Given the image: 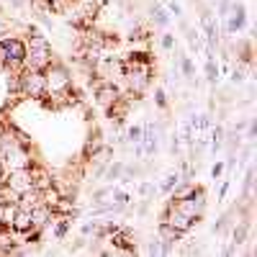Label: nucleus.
<instances>
[{
    "label": "nucleus",
    "instance_id": "obj_35",
    "mask_svg": "<svg viewBox=\"0 0 257 257\" xmlns=\"http://www.w3.org/2000/svg\"><path fill=\"white\" fill-rule=\"evenodd\" d=\"M226 190H229V183L224 180V185H221V190H219V198H224V196H226Z\"/></svg>",
    "mask_w": 257,
    "mask_h": 257
},
{
    "label": "nucleus",
    "instance_id": "obj_28",
    "mask_svg": "<svg viewBox=\"0 0 257 257\" xmlns=\"http://www.w3.org/2000/svg\"><path fill=\"white\" fill-rule=\"evenodd\" d=\"M144 252H147V254H160V237L149 242V244L144 247Z\"/></svg>",
    "mask_w": 257,
    "mask_h": 257
},
{
    "label": "nucleus",
    "instance_id": "obj_31",
    "mask_svg": "<svg viewBox=\"0 0 257 257\" xmlns=\"http://www.w3.org/2000/svg\"><path fill=\"white\" fill-rule=\"evenodd\" d=\"M229 8H231L229 0H219V16H226V13H229Z\"/></svg>",
    "mask_w": 257,
    "mask_h": 257
},
{
    "label": "nucleus",
    "instance_id": "obj_22",
    "mask_svg": "<svg viewBox=\"0 0 257 257\" xmlns=\"http://www.w3.org/2000/svg\"><path fill=\"white\" fill-rule=\"evenodd\" d=\"M180 70H183V75H185L188 80H193V77H196V67H193L190 57H180Z\"/></svg>",
    "mask_w": 257,
    "mask_h": 257
},
{
    "label": "nucleus",
    "instance_id": "obj_18",
    "mask_svg": "<svg viewBox=\"0 0 257 257\" xmlns=\"http://www.w3.org/2000/svg\"><path fill=\"white\" fill-rule=\"evenodd\" d=\"M180 180H183V178H180L178 170H175V173H167V175H165V180H162V185H160V190H162V193H170V190H173Z\"/></svg>",
    "mask_w": 257,
    "mask_h": 257
},
{
    "label": "nucleus",
    "instance_id": "obj_5",
    "mask_svg": "<svg viewBox=\"0 0 257 257\" xmlns=\"http://www.w3.org/2000/svg\"><path fill=\"white\" fill-rule=\"evenodd\" d=\"M178 206V211H183L188 219L193 221H201L203 213H206V190L203 188H196V193H193L190 198H183V201H173Z\"/></svg>",
    "mask_w": 257,
    "mask_h": 257
},
{
    "label": "nucleus",
    "instance_id": "obj_14",
    "mask_svg": "<svg viewBox=\"0 0 257 257\" xmlns=\"http://www.w3.org/2000/svg\"><path fill=\"white\" fill-rule=\"evenodd\" d=\"M100 147H103V139H100V132H93V134L88 137V142H85V149H82V155H85V157H88V160H90V157H93V155L98 152V149H100Z\"/></svg>",
    "mask_w": 257,
    "mask_h": 257
},
{
    "label": "nucleus",
    "instance_id": "obj_6",
    "mask_svg": "<svg viewBox=\"0 0 257 257\" xmlns=\"http://www.w3.org/2000/svg\"><path fill=\"white\" fill-rule=\"evenodd\" d=\"M3 183L13 190V193H24L29 188H34V178H31V167H21V170H8Z\"/></svg>",
    "mask_w": 257,
    "mask_h": 257
},
{
    "label": "nucleus",
    "instance_id": "obj_9",
    "mask_svg": "<svg viewBox=\"0 0 257 257\" xmlns=\"http://www.w3.org/2000/svg\"><path fill=\"white\" fill-rule=\"evenodd\" d=\"M49 224H54V211L47 203H39L36 208H31V231L41 234Z\"/></svg>",
    "mask_w": 257,
    "mask_h": 257
},
{
    "label": "nucleus",
    "instance_id": "obj_13",
    "mask_svg": "<svg viewBox=\"0 0 257 257\" xmlns=\"http://www.w3.org/2000/svg\"><path fill=\"white\" fill-rule=\"evenodd\" d=\"M157 237L162 239V242H173V244H178L185 234H180L178 229H173L167 221H160V226H157Z\"/></svg>",
    "mask_w": 257,
    "mask_h": 257
},
{
    "label": "nucleus",
    "instance_id": "obj_27",
    "mask_svg": "<svg viewBox=\"0 0 257 257\" xmlns=\"http://www.w3.org/2000/svg\"><path fill=\"white\" fill-rule=\"evenodd\" d=\"M160 44H162V49H167V52H170V49L175 47V36H173V34H162Z\"/></svg>",
    "mask_w": 257,
    "mask_h": 257
},
{
    "label": "nucleus",
    "instance_id": "obj_4",
    "mask_svg": "<svg viewBox=\"0 0 257 257\" xmlns=\"http://www.w3.org/2000/svg\"><path fill=\"white\" fill-rule=\"evenodd\" d=\"M18 90L24 98H44L47 88H44V70H21L18 72Z\"/></svg>",
    "mask_w": 257,
    "mask_h": 257
},
{
    "label": "nucleus",
    "instance_id": "obj_30",
    "mask_svg": "<svg viewBox=\"0 0 257 257\" xmlns=\"http://www.w3.org/2000/svg\"><path fill=\"white\" fill-rule=\"evenodd\" d=\"M152 190H155L152 183H142V185H139V193H142V196H152Z\"/></svg>",
    "mask_w": 257,
    "mask_h": 257
},
{
    "label": "nucleus",
    "instance_id": "obj_11",
    "mask_svg": "<svg viewBox=\"0 0 257 257\" xmlns=\"http://www.w3.org/2000/svg\"><path fill=\"white\" fill-rule=\"evenodd\" d=\"M8 229H11V231H16V234H29V231H31V211L16 208L13 221H11V226H8Z\"/></svg>",
    "mask_w": 257,
    "mask_h": 257
},
{
    "label": "nucleus",
    "instance_id": "obj_24",
    "mask_svg": "<svg viewBox=\"0 0 257 257\" xmlns=\"http://www.w3.org/2000/svg\"><path fill=\"white\" fill-rule=\"evenodd\" d=\"M149 39V31L144 26H134L132 34H128V41H147Z\"/></svg>",
    "mask_w": 257,
    "mask_h": 257
},
{
    "label": "nucleus",
    "instance_id": "obj_10",
    "mask_svg": "<svg viewBox=\"0 0 257 257\" xmlns=\"http://www.w3.org/2000/svg\"><path fill=\"white\" fill-rule=\"evenodd\" d=\"M229 13H231V16H229L226 31H229V34L242 31V29H244V24H247V11H244V6H242V3H231Z\"/></svg>",
    "mask_w": 257,
    "mask_h": 257
},
{
    "label": "nucleus",
    "instance_id": "obj_20",
    "mask_svg": "<svg viewBox=\"0 0 257 257\" xmlns=\"http://www.w3.org/2000/svg\"><path fill=\"white\" fill-rule=\"evenodd\" d=\"M221 147H224V128L216 126V128L211 132V149H213V152H219Z\"/></svg>",
    "mask_w": 257,
    "mask_h": 257
},
{
    "label": "nucleus",
    "instance_id": "obj_3",
    "mask_svg": "<svg viewBox=\"0 0 257 257\" xmlns=\"http://www.w3.org/2000/svg\"><path fill=\"white\" fill-rule=\"evenodd\" d=\"M24 57H26V41L18 36H0V67L21 72L24 70Z\"/></svg>",
    "mask_w": 257,
    "mask_h": 257
},
{
    "label": "nucleus",
    "instance_id": "obj_17",
    "mask_svg": "<svg viewBox=\"0 0 257 257\" xmlns=\"http://www.w3.org/2000/svg\"><path fill=\"white\" fill-rule=\"evenodd\" d=\"M54 221H57V226H54V237L62 242L64 237H67L70 226H72V219H67V216H54Z\"/></svg>",
    "mask_w": 257,
    "mask_h": 257
},
{
    "label": "nucleus",
    "instance_id": "obj_2",
    "mask_svg": "<svg viewBox=\"0 0 257 257\" xmlns=\"http://www.w3.org/2000/svg\"><path fill=\"white\" fill-rule=\"evenodd\" d=\"M44 88H47V93L44 95H49V98H70V90H72V75H70V70L64 67V64H57V62H52L49 67L44 70Z\"/></svg>",
    "mask_w": 257,
    "mask_h": 257
},
{
    "label": "nucleus",
    "instance_id": "obj_1",
    "mask_svg": "<svg viewBox=\"0 0 257 257\" xmlns=\"http://www.w3.org/2000/svg\"><path fill=\"white\" fill-rule=\"evenodd\" d=\"M52 44L49 39L36 31V29H29V41H26V57H24V67L26 70H47L49 64L54 62L52 59Z\"/></svg>",
    "mask_w": 257,
    "mask_h": 257
},
{
    "label": "nucleus",
    "instance_id": "obj_16",
    "mask_svg": "<svg viewBox=\"0 0 257 257\" xmlns=\"http://www.w3.org/2000/svg\"><path fill=\"white\" fill-rule=\"evenodd\" d=\"M152 21H155V26H160V29H165L167 24H170V11L165 8V6H155L152 8Z\"/></svg>",
    "mask_w": 257,
    "mask_h": 257
},
{
    "label": "nucleus",
    "instance_id": "obj_12",
    "mask_svg": "<svg viewBox=\"0 0 257 257\" xmlns=\"http://www.w3.org/2000/svg\"><path fill=\"white\" fill-rule=\"evenodd\" d=\"M41 203V190L39 188H29L24 193H18V198H16V206L18 208H24V211H31Z\"/></svg>",
    "mask_w": 257,
    "mask_h": 257
},
{
    "label": "nucleus",
    "instance_id": "obj_36",
    "mask_svg": "<svg viewBox=\"0 0 257 257\" xmlns=\"http://www.w3.org/2000/svg\"><path fill=\"white\" fill-rule=\"evenodd\" d=\"M3 178H6V165H3V160H0V183H3Z\"/></svg>",
    "mask_w": 257,
    "mask_h": 257
},
{
    "label": "nucleus",
    "instance_id": "obj_19",
    "mask_svg": "<svg viewBox=\"0 0 257 257\" xmlns=\"http://www.w3.org/2000/svg\"><path fill=\"white\" fill-rule=\"evenodd\" d=\"M121 173H123V162H108V165H105V180H116V178H121Z\"/></svg>",
    "mask_w": 257,
    "mask_h": 257
},
{
    "label": "nucleus",
    "instance_id": "obj_23",
    "mask_svg": "<svg viewBox=\"0 0 257 257\" xmlns=\"http://www.w3.org/2000/svg\"><path fill=\"white\" fill-rule=\"evenodd\" d=\"M206 80L208 82L219 80V67H216V62H213V59H206Z\"/></svg>",
    "mask_w": 257,
    "mask_h": 257
},
{
    "label": "nucleus",
    "instance_id": "obj_7",
    "mask_svg": "<svg viewBox=\"0 0 257 257\" xmlns=\"http://www.w3.org/2000/svg\"><path fill=\"white\" fill-rule=\"evenodd\" d=\"M162 221H167L170 226H173V229H178L180 234H188V231L193 229V224H196L193 219H188L183 211H178V206H175L173 201L167 203V208H165V213H162Z\"/></svg>",
    "mask_w": 257,
    "mask_h": 257
},
{
    "label": "nucleus",
    "instance_id": "obj_26",
    "mask_svg": "<svg viewBox=\"0 0 257 257\" xmlns=\"http://www.w3.org/2000/svg\"><path fill=\"white\" fill-rule=\"evenodd\" d=\"M155 103H157V108H167V93H165V88H157L155 90Z\"/></svg>",
    "mask_w": 257,
    "mask_h": 257
},
{
    "label": "nucleus",
    "instance_id": "obj_21",
    "mask_svg": "<svg viewBox=\"0 0 257 257\" xmlns=\"http://www.w3.org/2000/svg\"><path fill=\"white\" fill-rule=\"evenodd\" d=\"M247 67H249V64L239 62L237 67L231 70V82H234V85H239V82H244V77H247Z\"/></svg>",
    "mask_w": 257,
    "mask_h": 257
},
{
    "label": "nucleus",
    "instance_id": "obj_15",
    "mask_svg": "<svg viewBox=\"0 0 257 257\" xmlns=\"http://www.w3.org/2000/svg\"><path fill=\"white\" fill-rule=\"evenodd\" d=\"M247 234H249V221H237V226H234V231H231V242L234 244H244L247 242Z\"/></svg>",
    "mask_w": 257,
    "mask_h": 257
},
{
    "label": "nucleus",
    "instance_id": "obj_33",
    "mask_svg": "<svg viewBox=\"0 0 257 257\" xmlns=\"http://www.w3.org/2000/svg\"><path fill=\"white\" fill-rule=\"evenodd\" d=\"M8 3H11L13 8H24V6H26V0H8Z\"/></svg>",
    "mask_w": 257,
    "mask_h": 257
},
{
    "label": "nucleus",
    "instance_id": "obj_29",
    "mask_svg": "<svg viewBox=\"0 0 257 257\" xmlns=\"http://www.w3.org/2000/svg\"><path fill=\"white\" fill-rule=\"evenodd\" d=\"M165 8H167L170 13H173L175 18H178V16H183V11H180V6L175 3V0H167V6H165Z\"/></svg>",
    "mask_w": 257,
    "mask_h": 257
},
{
    "label": "nucleus",
    "instance_id": "obj_34",
    "mask_svg": "<svg viewBox=\"0 0 257 257\" xmlns=\"http://www.w3.org/2000/svg\"><path fill=\"white\" fill-rule=\"evenodd\" d=\"M3 213H6V203L3 201H0V229H3L6 224H3Z\"/></svg>",
    "mask_w": 257,
    "mask_h": 257
},
{
    "label": "nucleus",
    "instance_id": "obj_8",
    "mask_svg": "<svg viewBox=\"0 0 257 257\" xmlns=\"http://www.w3.org/2000/svg\"><path fill=\"white\" fill-rule=\"evenodd\" d=\"M118 98H121V88H118V85L105 82V80H100V82L95 85V103L100 105L103 111H108Z\"/></svg>",
    "mask_w": 257,
    "mask_h": 257
},
{
    "label": "nucleus",
    "instance_id": "obj_25",
    "mask_svg": "<svg viewBox=\"0 0 257 257\" xmlns=\"http://www.w3.org/2000/svg\"><path fill=\"white\" fill-rule=\"evenodd\" d=\"M126 139L132 142V144H139V142H142V126H132V128H128Z\"/></svg>",
    "mask_w": 257,
    "mask_h": 257
},
{
    "label": "nucleus",
    "instance_id": "obj_32",
    "mask_svg": "<svg viewBox=\"0 0 257 257\" xmlns=\"http://www.w3.org/2000/svg\"><path fill=\"white\" fill-rule=\"evenodd\" d=\"M221 170H224V165H221V162H219V165H213V167H211V178L216 180V178L221 175Z\"/></svg>",
    "mask_w": 257,
    "mask_h": 257
}]
</instances>
